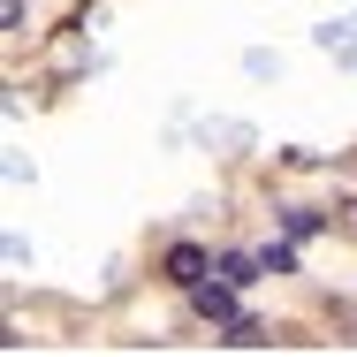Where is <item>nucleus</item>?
I'll list each match as a JSON object with an SVG mask.
<instances>
[{
    "label": "nucleus",
    "instance_id": "1",
    "mask_svg": "<svg viewBox=\"0 0 357 357\" xmlns=\"http://www.w3.org/2000/svg\"><path fill=\"white\" fill-rule=\"evenodd\" d=\"M167 274H175L183 289H198V282H206V251H190V243H175V251H167Z\"/></svg>",
    "mask_w": 357,
    "mask_h": 357
},
{
    "label": "nucleus",
    "instance_id": "2",
    "mask_svg": "<svg viewBox=\"0 0 357 357\" xmlns=\"http://www.w3.org/2000/svg\"><path fill=\"white\" fill-rule=\"evenodd\" d=\"M259 266H266V259H243V251H228V259H220V282H259Z\"/></svg>",
    "mask_w": 357,
    "mask_h": 357
},
{
    "label": "nucleus",
    "instance_id": "3",
    "mask_svg": "<svg viewBox=\"0 0 357 357\" xmlns=\"http://www.w3.org/2000/svg\"><path fill=\"white\" fill-rule=\"evenodd\" d=\"M228 289H236V282H228ZM228 289H206V282H198V312H206V319H228Z\"/></svg>",
    "mask_w": 357,
    "mask_h": 357
},
{
    "label": "nucleus",
    "instance_id": "4",
    "mask_svg": "<svg viewBox=\"0 0 357 357\" xmlns=\"http://www.w3.org/2000/svg\"><path fill=\"white\" fill-rule=\"evenodd\" d=\"M335 220H342V228H350V236H357V206H342V213H335Z\"/></svg>",
    "mask_w": 357,
    "mask_h": 357
}]
</instances>
